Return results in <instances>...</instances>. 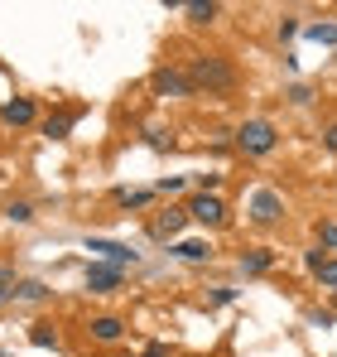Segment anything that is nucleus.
Wrapping results in <instances>:
<instances>
[{
	"instance_id": "f257e3e1",
	"label": "nucleus",
	"mask_w": 337,
	"mask_h": 357,
	"mask_svg": "<svg viewBox=\"0 0 337 357\" xmlns=\"http://www.w3.org/2000/svg\"><path fill=\"white\" fill-rule=\"evenodd\" d=\"M183 68H188L198 97H203V92H207V97H231V92L241 87V73H236V63L226 59V54H207V49H203V54H193Z\"/></svg>"
},
{
	"instance_id": "f03ea898",
	"label": "nucleus",
	"mask_w": 337,
	"mask_h": 357,
	"mask_svg": "<svg viewBox=\"0 0 337 357\" xmlns=\"http://www.w3.org/2000/svg\"><path fill=\"white\" fill-rule=\"evenodd\" d=\"M231 150L241 160H270L280 150V126L270 116H241L231 126Z\"/></svg>"
},
{
	"instance_id": "7ed1b4c3",
	"label": "nucleus",
	"mask_w": 337,
	"mask_h": 357,
	"mask_svg": "<svg viewBox=\"0 0 337 357\" xmlns=\"http://www.w3.org/2000/svg\"><path fill=\"white\" fill-rule=\"evenodd\" d=\"M284 218H289V203H284L280 188H270V183L251 188V198H246V222H251V227L270 232V227H280Z\"/></svg>"
},
{
	"instance_id": "20e7f679",
	"label": "nucleus",
	"mask_w": 337,
	"mask_h": 357,
	"mask_svg": "<svg viewBox=\"0 0 337 357\" xmlns=\"http://www.w3.org/2000/svg\"><path fill=\"white\" fill-rule=\"evenodd\" d=\"M183 208H188V222H198L203 232H226L231 227V208H226L222 193H188Z\"/></svg>"
},
{
	"instance_id": "39448f33",
	"label": "nucleus",
	"mask_w": 337,
	"mask_h": 357,
	"mask_svg": "<svg viewBox=\"0 0 337 357\" xmlns=\"http://www.w3.org/2000/svg\"><path fill=\"white\" fill-rule=\"evenodd\" d=\"M150 97H164V102H193L198 87H193L188 68H178V63H159V68L150 73Z\"/></svg>"
},
{
	"instance_id": "423d86ee",
	"label": "nucleus",
	"mask_w": 337,
	"mask_h": 357,
	"mask_svg": "<svg viewBox=\"0 0 337 357\" xmlns=\"http://www.w3.org/2000/svg\"><path fill=\"white\" fill-rule=\"evenodd\" d=\"M183 227H188V208H183V203H164V208L150 218V227H145V232H150L155 246H173V241L183 237Z\"/></svg>"
},
{
	"instance_id": "0eeeda50",
	"label": "nucleus",
	"mask_w": 337,
	"mask_h": 357,
	"mask_svg": "<svg viewBox=\"0 0 337 357\" xmlns=\"http://www.w3.org/2000/svg\"><path fill=\"white\" fill-rule=\"evenodd\" d=\"M82 290L111 299V295L125 290V271H120V266H107V261H87V266H82Z\"/></svg>"
},
{
	"instance_id": "6e6552de",
	"label": "nucleus",
	"mask_w": 337,
	"mask_h": 357,
	"mask_svg": "<svg viewBox=\"0 0 337 357\" xmlns=\"http://www.w3.org/2000/svg\"><path fill=\"white\" fill-rule=\"evenodd\" d=\"M39 97H24V92H15V97H5L0 102V126H10V130H39Z\"/></svg>"
},
{
	"instance_id": "1a4fd4ad",
	"label": "nucleus",
	"mask_w": 337,
	"mask_h": 357,
	"mask_svg": "<svg viewBox=\"0 0 337 357\" xmlns=\"http://www.w3.org/2000/svg\"><path fill=\"white\" fill-rule=\"evenodd\" d=\"M125 333H130V319H125V314H92V319H87V338H92L97 348L125 343Z\"/></svg>"
},
{
	"instance_id": "9d476101",
	"label": "nucleus",
	"mask_w": 337,
	"mask_h": 357,
	"mask_svg": "<svg viewBox=\"0 0 337 357\" xmlns=\"http://www.w3.org/2000/svg\"><path fill=\"white\" fill-rule=\"evenodd\" d=\"M82 246H87V251H97V261L120 266V271H135V266H140V251H135V246H125V241H116V237H87Z\"/></svg>"
},
{
	"instance_id": "9b49d317",
	"label": "nucleus",
	"mask_w": 337,
	"mask_h": 357,
	"mask_svg": "<svg viewBox=\"0 0 337 357\" xmlns=\"http://www.w3.org/2000/svg\"><path fill=\"white\" fill-rule=\"evenodd\" d=\"M275 261H280V251H275V246H246V251L236 256V275L260 280V275H270V271H275Z\"/></svg>"
},
{
	"instance_id": "f8f14e48",
	"label": "nucleus",
	"mask_w": 337,
	"mask_h": 357,
	"mask_svg": "<svg viewBox=\"0 0 337 357\" xmlns=\"http://www.w3.org/2000/svg\"><path fill=\"white\" fill-rule=\"evenodd\" d=\"M173 261H183V266H212V256H217V246L212 237H178L173 246H164Z\"/></svg>"
},
{
	"instance_id": "ddd939ff",
	"label": "nucleus",
	"mask_w": 337,
	"mask_h": 357,
	"mask_svg": "<svg viewBox=\"0 0 337 357\" xmlns=\"http://www.w3.org/2000/svg\"><path fill=\"white\" fill-rule=\"evenodd\" d=\"M77 121H82V107H58V112H49V116L39 121V135L44 140H72Z\"/></svg>"
},
{
	"instance_id": "4468645a",
	"label": "nucleus",
	"mask_w": 337,
	"mask_h": 357,
	"mask_svg": "<svg viewBox=\"0 0 337 357\" xmlns=\"http://www.w3.org/2000/svg\"><path fill=\"white\" fill-rule=\"evenodd\" d=\"M155 198V188H111V203H120V213H150Z\"/></svg>"
},
{
	"instance_id": "2eb2a0df",
	"label": "nucleus",
	"mask_w": 337,
	"mask_h": 357,
	"mask_svg": "<svg viewBox=\"0 0 337 357\" xmlns=\"http://www.w3.org/2000/svg\"><path fill=\"white\" fill-rule=\"evenodd\" d=\"M178 10L188 15L193 29H212V24L222 20V5H217V0H188V5H178Z\"/></svg>"
},
{
	"instance_id": "dca6fc26",
	"label": "nucleus",
	"mask_w": 337,
	"mask_h": 357,
	"mask_svg": "<svg viewBox=\"0 0 337 357\" xmlns=\"http://www.w3.org/2000/svg\"><path fill=\"white\" fill-rule=\"evenodd\" d=\"M29 348H39V353H58V348H63L58 324H49V319H34V324H29Z\"/></svg>"
},
{
	"instance_id": "f3484780",
	"label": "nucleus",
	"mask_w": 337,
	"mask_h": 357,
	"mask_svg": "<svg viewBox=\"0 0 337 357\" xmlns=\"http://www.w3.org/2000/svg\"><path fill=\"white\" fill-rule=\"evenodd\" d=\"M54 290H49V280H19L15 285V304H24V309H39V304H49Z\"/></svg>"
},
{
	"instance_id": "a211bd4d",
	"label": "nucleus",
	"mask_w": 337,
	"mask_h": 357,
	"mask_svg": "<svg viewBox=\"0 0 337 357\" xmlns=\"http://www.w3.org/2000/svg\"><path fill=\"white\" fill-rule=\"evenodd\" d=\"M155 193L168 198V203H183V198L193 193V178H188V174H164L159 183H155Z\"/></svg>"
},
{
	"instance_id": "6ab92c4d",
	"label": "nucleus",
	"mask_w": 337,
	"mask_h": 357,
	"mask_svg": "<svg viewBox=\"0 0 337 357\" xmlns=\"http://www.w3.org/2000/svg\"><path fill=\"white\" fill-rule=\"evenodd\" d=\"M304 39L333 49V44H337V20H308V24H304Z\"/></svg>"
},
{
	"instance_id": "aec40b11",
	"label": "nucleus",
	"mask_w": 337,
	"mask_h": 357,
	"mask_svg": "<svg viewBox=\"0 0 337 357\" xmlns=\"http://www.w3.org/2000/svg\"><path fill=\"white\" fill-rule=\"evenodd\" d=\"M284 102H289L294 112H308V107L318 102V87H313V82H289V87H284Z\"/></svg>"
},
{
	"instance_id": "412c9836",
	"label": "nucleus",
	"mask_w": 337,
	"mask_h": 357,
	"mask_svg": "<svg viewBox=\"0 0 337 357\" xmlns=\"http://www.w3.org/2000/svg\"><path fill=\"white\" fill-rule=\"evenodd\" d=\"M34 218H39V208H34L29 198H10V203H5V222H10V227H29Z\"/></svg>"
},
{
	"instance_id": "4be33fe9",
	"label": "nucleus",
	"mask_w": 337,
	"mask_h": 357,
	"mask_svg": "<svg viewBox=\"0 0 337 357\" xmlns=\"http://www.w3.org/2000/svg\"><path fill=\"white\" fill-rule=\"evenodd\" d=\"M313 241H318L328 256H337V218H318V222H313Z\"/></svg>"
},
{
	"instance_id": "5701e85b",
	"label": "nucleus",
	"mask_w": 337,
	"mask_h": 357,
	"mask_svg": "<svg viewBox=\"0 0 337 357\" xmlns=\"http://www.w3.org/2000/svg\"><path fill=\"white\" fill-rule=\"evenodd\" d=\"M236 299H241V290H236V285H212L203 304H207V314H217V309H226V304H236Z\"/></svg>"
},
{
	"instance_id": "b1692460",
	"label": "nucleus",
	"mask_w": 337,
	"mask_h": 357,
	"mask_svg": "<svg viewBox=\"0 0 337 357\" xmlns=\"http://www.w3.org/2000/svg\"><path fill=\"white\" fill-rule=\"evenodd\" d=\"M328 261H333V256H328V251H323V246H318V241H313V246H304V251H299V266H304V271H308V275H318V271H323V266H328Z\"/></svg>"
},
{
	"instance_id": "393cba45",
	"label": "nucleus",
	"mask_w": 337,
	"mask_h": 357,
	"mask_svg": "<svg viewBox=\"0 0 337 357\" xmlns=\"http://www.w3.org/2000/svg\"><path fill=\"white\" fill-rule=\"evenodd\" d=\"M188 178H193V193H222L226 183L222 169H203V174H188Z\"/></svg>"
},
{
	"instance_id": "a878e982",
	"label": "nucleus",
	"mask_w": 337,
	"mask_h": 357,
	"mask_svg": "<svg viewBox=\"0 0 337 357\" xmlns=\"http://www.w3.org/2000/svg\"><path fill=\"white\" fill-rule=\"evenodd\" d=\"M313 285H318V290H323L328 299H337V256L328 261V266H323V271H318V275H313Z\"/></svg>"
},
{
	"instance_id": "bb28decb",
	"label": "nucleus",
	"mask_w": 337,
	"mask_h": 357,
	"mask_svg": "<svg viewBox=\"0 0 337 357\" xmlns=\"http://www.w3.org/2000/svg\"><path fill=\"white\" fill-rule=\"evenodd\" d=\"M304 34V24H299V15H280V24H275V39L280 44H294Z\"/></svg>"
},
{
	"instance_id": "cd10ccee",
	"label": "nucleus",
	"mask_w": 337,
	"mask_h": 357,
	"mask_svg": "<svg viewBox=\"0 0 337 357\" xmlns=\"http://www.w3.org/2000/svg\"><path fill=\"white\" fill-rule=\"evenodd\" d=\"M304 319H308V328H333V324H337V314H333V309H308Z\"/></svg>"
},
{
	"instance_id": "c85d7f7f",
	"label": "nucleus",
	"mask_w": 337,
	"mask_h": 357,
	"mask_svg": "<svg viewBox=\"0 0 337 357\" xmlns=\"http://www.w3.org/2000/svg\"><path fill=\"white\" fill-rule=\"evenodd\" d=\"M19 285V275H15V261H0V295H10Z\"/></svg>"
},
{
	"instance_id": "c756f323",
	"label": "nucleus",
	"mask_w": 337,
	"mask_h": 357,
	"mask_svg": "<svg viewBox=\"0 0 337 357\" xmlns=\"http://www.w3.org/2000/svg\"><path fill=\"white\" fill-rule=\"evenodd\" d=\"M212 155H236L231 150V130H222V126L212 130Z\"/></svg>"
},
{
	"instance_id": "7c9ffc66",
	"label": "nucleus",
	"mask_w": 337,
	"mask_h": 357,
	"mask_svg": "<svg viewBox=\"0 0 337 357\" xmlns=\"http://www.w3.org/2000/svg\"><path fill=\"white\" fill-rule=\"evenodd\" d=\"M145 140H150V150H168L173 145V130H145Z\"/></svg>"
},
{
	"instance_id": "2f4dec72",
	"label": "nucleus",
	"mask_w": 337,
	"mask_h": 357,
	"mask_svg": "<svg viewBox=\"0 0 337 357\" xmlns=\"http://www.w3.org/2000/svg\"><path fill=\"white\" fill-rule=\"evenodd\" d=\"M318 140H323V150H328V155H337V121H328V126L318 130Z\"/></svg>"
},
{
	"instance_id": "473e14b6",
	"label": "nucleus",
	"mask_w": 337,
	"mask_h": 357,
	"mask_svg": "<svg viewBox=\"0 0 337 357\" xmlns=\"http://www.w3.org/2000/svg\"><path fill=\"white\" fill-rule=\"evenodd\" d=\"M140 357H173V348H168V343H145Z\"/></svg>"
},
{
	"instance_id": "72a5a7b5",
	"label": "nucleus",
	"mask_w": 337,
	"mask_h": 357,
	"mask_svg": "<svg viewBox=\"0 0 337 357\" xmlns=\"http://www.w3.org/2000/svg\"><path fill=\"white\" fill-rule=\"evenodd\" d=\"M5 304H15V290H10V295H0V309H5Z\"/></svg>"
},
{
	"instance_id": "f704fd0d",
	"label": "nucleus",
	"mask_w": 337,
	"mask_h": 357,
	"mask_svg": "<svg viewBox=\"0 0 337 357\" xmlns=\"http://www.w3.org/2000/svg\"><path fill=\"white\" fill-rule=\"evenodd\" d=\"M0 357H10V353H0Z\"/></svg>"
}]
</instances>
